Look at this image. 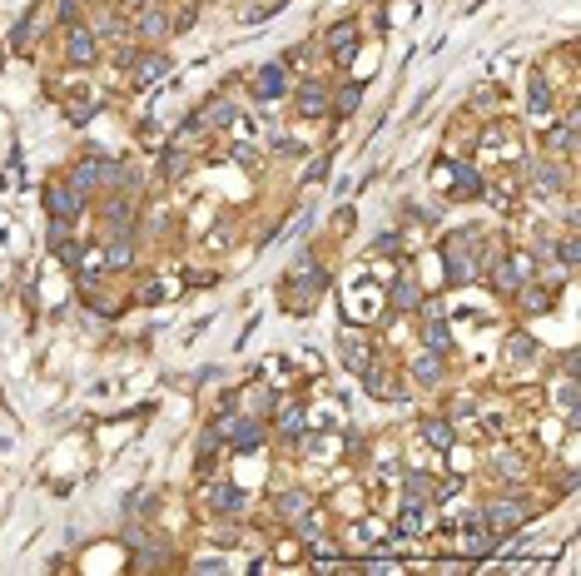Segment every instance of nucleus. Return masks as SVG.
Listing matches in <instances>:
<instances>
[{"mask_svg": "<svg viewBox=\"0 0 581 576\" xmlns=\"http://www.w3.org/2000/svg\"><path fill=\"white\" fill-rule=\"evenodd\" d=\"M323 284H328V269H323L313 254H298V259H293V269L284 274V284H279V303H284V313H293V318L313 313V298L323 293Z\"/></svg>", "mask_w": 581, "mask_h": 576, "instance_id": "1", "label": "nucleus"}, {"mask_svg": "<svg viewBox=\"0 0 581 576\" xmlns=\"http://www.w3.org/2000/svg\"><path fill=\"white\" fill-rule=\"evenodd\" d=\"M532 517H537V507H532V497H527L522 487H512V492H497V497L482 507V522H487V532H497V537H512V532H522Z\"/></svg>", "mask_w": 581, "mask_h": 576, "instance_id": "2", "label": "nucleus"}, {"mask_svg": "<svg viewBox=\"0 0 581 576\" xmlns=\"http://www.w3.org/2000/svg\"><path fill=\"white\" fill-rule=\"evenodd\" d=\"M522 174H527V189H532L537 199H557V194H567V189H572L567 169H557V159H552V154H532V159L522 164Z\"/></svg>", "mask_w": 581, "mask_h": 576, "instance_id": "3", "label": "nucleus"}, {"mask_svg": "<svg viewBox=\"0 0 581 576\" xmlns=\"http://www.w3.org/2000/svg\"><path fill=\"white\" fill-rule=\"evenodd\" d=\"M219 423H224V447H229V452H259V447L269 442L264 418H254V413H229V418H219Z\"/></svg>", "mask_w": 581, "mask_h": 576, "instance_id": "4", "label": "nucleus"}, {"mask_svg": "<svg viewBox=\"0 0 581 576\" xmlns=\"http://www.w3.org/2000/svg\"><path fill=\"white\" fill-rule=\"evenodd\" d=\"M45 209H50V219L75 224V219L90 209V194H85V189H75L70 179H50V184H45Z\"/></svg>", "mask_w": 581, "mask_h": 576, "instance_id": "5", "label": "nucleus"}, {"mask_svg": "<svg viewBox=\"0 0 581 576\" xmlns=\"http://www.w3.org/2000/svg\"><path fill=\"white\" fill-rule=\"evenodd\" d=\"M408 378H413V388H442L447 383V353H433V348L418 343V353L408 363Z\"/></svg>", "mask_w": 581, "mask_h": 576, "instance_id": "6", "label": "nucleus"}, {"mask_svg": "<svg viewBox=\"0 0 581 576\" xmlns=\"http://www.w3.org/2000/svg\"><path fill=\"white\" fill-rule=\"evenodd\" d=\"M130 35H135V45H164V40L174 35V25H169V15H164L159 5H145V10H135Z\"/></svg>", "mask_w": 581, "mask_h": 576, "instance_id": "7", "label": "nucleus"}, {"mask_svg": "<svg viewBox=\"0 0 581 576\" xmlns=\"http://www.w3.org/2000/svg\"><path fill=\"white\" fill-rule=\"evenodd\" d=\"M65 60L70 65H95L100 60V40H95L90 25H80V20L65 25Z\"/></svg>", "mask_w": 581, "mask_h": 576, "instance_id": "8", "label": "nucleus"}, {"mask_svg": "<svg viewBox=\"0 0 581 576\" xmlns=\"http://www.w3.org/2000/svg\"><path fill=\"white\" fill-rule=\"evenodd\" d=\"M338 358H343L348 373H363V368L373 363V343H368V333L343 323V333H338Z\"/></svg>", "mask_w": 581, "mask_h": 576, "instance_id": "9", "label": "nucleus"}, {"mask_svg": "<svg viewBox=\"0 0 581 576\" xmlns=\"http://www.w3.org/2000/svg\"><path fill=\"white\" fill-rule=\"evenodd\" d=\"M358 40H363V35H358V20H338V25L323 35V50H328L333 65H348V60L358 55Z\"/></svg>", "mask_w": 581, "mask_h": 576, "instance_id": "10", "label": "nucleus"}, {"mask_svg": "<svg viewBox=\"0 0 581 576\" xmlns=\"http://www.w3.org/2000/svg\"><path fill=\"white\" fill-rule=\"evenodd\" d=\"M284 95H289V65H284V60L259 65V70H254V100L269 105V100H284Z\"/></svg>", "mask_w": 581, "mask_h": 576, "instance_id": "11", "label": "nucleus"}, {"mask_svg": "<svg viewBox=\"0 0 581 576\" xmlns=\"http://www.w3.org/2000/svg\"><path fill=\"white\" fill-rule=\"evenodd\" d=\"M433 527H437L433 502H423V497H408V502H403V512H398V537H428Z\"/></svg>", "mask_w": 581, "mask_h": 576, "instance_id": "12", "label": "nucleus"}, {"mask_svg": "<svg viewBox=\"0 0 581 576\" xmlns=\"http://www.w3.org/2000/svg\"><path fill=\"white\" fill-rule=\"evenodd\" d=\"M328 80H303L298 90H293V105H298V120H323L328 115Z\"/></svg>", "mask_w": 581, "mask_h": 576, "instance_id": "13", "label": "nucleus"}, {"mask_svg": "<svg viewBox=\"0 0 581 576\" xmlns=\"http://www.w3.org/2000/svg\"><path fill=\"white\" fill-rule=\"evenodd\" d=\"M189 169H194V149H184L179 140H169L159 149V179H164V184H179Z\"/></svg>", "mask_w": 581, "mask_h": 576, "instance_id": "14", "label": "nucleus"}, {"mask_svg": "<svg viewBox=\"0 0 581 576\" xmlns=\"http://www.w3.org/2000/svg\"><path fill=\"white\" fill-rule=\"evenodd\" d=\"M135 65H140V70H135V90H149V85H159V80L169 75V55H164L159 45H154V50H149V45H140Z\"/></svg>", "mask_w": 581, "mask_h": 576, "instance_id": "15", "label": "nucleus"}, {"mask_svg": "<svg viewBox=\"0 0 581 576\" xmlns=\"http://www.w3.org/2000/svg\"><path fill=\"white\" fill-rule=\"evenodd\" d=\"M447 174H452V189H447V199H482V169L477 164H442Z\"/></svg>", "mask_w": 581, "mask_h": 576, "instance_id": "16", "label": "nucleus"}, {"mask_svg": "<svg viewBox=\"0 0 581 576\" xmlns=\"http://www.w3.org/2000/svg\"><path fill=\"white\" fill-rule=\"evenodd\" d=\"M418 303H423V288L413 284L408 274H398V279L388 284V293H383V308H388V313H418Z\"/></svg>", "mask_w": 581, "mask_h": 576, "instance_id": "17", "label": "nucleus"}, {"mask_svg": "<svg viewBox=\"0 0 581 576\" xmlns=\"http://www.w3.org/2000/svg\"><path fill=\"white\" fill-rule=\"evenodd\" d=\"M135 264V239L130 234H110L105 239V254H100V269L105 274H125Z\"/></svg>", "mask_w": 581, "mask_h": 576, "instance_id": "18", "label": "nucleus"}, {"mask_svg": "<svg viewBox=\"0 0 581 576\" xmlns=\"http://www.w3.org/2000/svg\"><path fill=\"white\" fill-rule=\"evenodd\" d=\"M274 432H279V442H303V432H308V408H303L298 398L279 403V423H274Z\"/></svg>", "mask_w": 581, "mask_h": 576, "instance_id": "19", "label": "nucleus"}, {"mask_svg": "<svg viewBox=\"0 0 581 576\" xmlns=\"http://www.w3.org/2000/svg\"><path fill=\"white\" fill-rule=\"evenodd\" d=\"M204 497H209V512H214V517H239V512L249 507V497H244L239 487H229V482L204 487Z\"/></svg>", "mask_w": 581, "mask_h": 576, "instance_id": "20", "label": "nucleus"}, {"mask_svg": "<svg viewBox=\"0 0 581 576\" xmlns=\"http://www.w3.org/2000/svg\"><path fill=\"white\" fill-rule=\"evenodd\" d=\"M318 502H313V492H303V487H293V492H279L274 497V512H279V522H298V517H308Z\"/></svg>", "mask_w": 581, "mask_h": 576, "instance_id": "21", "label": "nucleus"}, {"mask_svg": "<svg viewBox=\"0 0 581 576\" xmlns=\"http://www.w3.org/2000/svg\"><path fill=\"white\" fill-rule=\"evenodd\" d=\"M328 110H333V120H353L363 110V85H338L328 95Z\"/></svg>", "mask_w": 581, "mask_h": 576, "instance_id": "22", "label": "nucleus"}, {"mask_svg": "<svg viewBox=\"0 0 581 576\" xmlns=\"http://www.w3.org/2000/svg\"><path fill=\"white\" fill-rule=\"evenodd\" d=\"M418 432H423V442H428V447H437V452H447V447L457 442V423H452V418H423V423H418Z\"/></svg>", "mask_w": 581, "mask_h": 576, "instance_id": "23", "label": "nucleus"}, {"mask_svg": "<svg viewBox=\"0 0 581 576\" xmlns=\"http://www.w3.org/2000/svg\"><path fill=\"white\" fill-rule=\"evenodd\" d=\"M40 20H45V15H20V20H15V30H10V40H5V50L25 55V50L40 40Z\"/></svg>", "mask_w": 581, "mask_h": 576, "instance_id": "24", "label": "nucleus"}, {"mask_svg": "<svg viewBox=\"0 0 581 576\" xmlns=\"http://www.w3.org/2000/svg\"><path fill=\"white\" fill-rule=\"evenodd\" d=\"M532 120H557V110H552V85H547V75L542 70H532Z\"/></svg>", "mask_w": 581, "mask_h": 576, "instance_id": "25", "label": "nucleus"}, {"mask_svg": "<svg viewBox=\"0 0 581 576\" xmlns=\"http://www.w3.org/2000/svg\"><path fill=\"white\" fill-rule=\"evenodd\" d=\"M199 115L209 120V130H224V125L234 130V125H239V105H234V100H224V95H214V100H209Z\"/></svg>", "mask_w": 581, "mask_h": 576, "instance_id": "26", "label": "nucleus"}, {"mask_svg": "<svg viewBox=\"0 0 581 576\" xmlns=\"http://www.w3.org/2000/svg\"><path fill=\"white\" fill-rule=\"evenodd\" d=\"M423 348L452 353V328H447V318H423Z\"/></svg>", "mask_w": 581, "mask_h": 576, "instance_id": "27", "label": "nucleus"}, {"mask_svg": "<svg viewBox=\"0 0 581 576\" xmlns=\"http://www.w3.org/2000/svg\"><path fill=\"white\" fill-rule=\"evenodd\" d=\"M403 482H408V497L433 502V467H428V472H423V467H403Z\"/></svg>", "mask_w": 581, "mask_h": 576, "instance_id": "28", "label": "nucleus"}, {"mask_svg": "<svg viewBox=\"0 0 581 576\" xmlns=\"http://www.w3.org/2000/svg\"><path fill=\"white\" fill-rule=\"evenodd\" d=\"M507 348H512V353H507L512 363H537V343H532V333H522V328H517V333L507 338Z\"/></svg>", "mask_w": 581, "mask_h": 576, "instance_id": "29", "label": "nucleus"}, {"mask_svg": "<svg viewBox=\"0 0 581 576\" xmlns=\"http://www.w3.org/2000/svg\"><path fill=\"white\" fill-rule=\"evenodd\" d=\"M90 30H95V40H120V35H125V20H120V15H95Z\"/></svg>", "mask_w": 581, "mask_h": 576, "instance_id": "30", "label": "nucleus"}, {"mask_svg": "<svg viewBox=\"0 0 581 576\" xmlns=\"http://www.w3.org/2000/svg\"><path fill=\"white\" fill-rule=\"evenodd\" d=\"M95 110H100V105H70V110H65V120H70L75 130H85V125L95 120Z\"/></svg>", "mask_w": 581, "mask_h": 576, "instance_id": "31", "label": "nucleus"}, {"mask_svg": "<svg viewBox=\"0 0 581 576\" xmlns=\"http://www.w3.org/2000/svg\"><path fill=\"white\" fill-rule=\"evenodd\" d=\"M328 164H333V149H323V154H318V159H313V164L303 169V179H308V184H318V179L328 174Z\"/></svg>", "mask_w": 581, "mask_h": 576, "instance_id": "32", "label": "nucleus"}, {"mask_svg": "<svg viewBox=\"0 0 581 576\" xmlns=\"http://www.w3.org/2000/svg\"><path fill=\"white\" fill-rule=\"evenodd\" d=\"M373 249H378V254H398V249H403V234H398V229H388V234H378V244H373Z\"/></svg>", "mask_w": 581, "mask_h": 576, "instance_id": "33", "label": "nucleus"}, {"mask_svg": "<svg viewBox=\"0 0 581 576\" xmlns=\"http://www.w3.org/2000/svg\"><path fill=\"white\" fill-rule=\"evenodd\" d=\"M313 55V40H303V45H293V50H284V65H303Z\"/></svg>", "mask_w": 581, "mask_h": 576, "instance_id": "34", "label": "nucleus"}, {"mask_svg": "<svg viewBox=\"0 0 581 576\" xmlns=\"http://www.w3.org/2000/svg\"><path fill=\"white\" fill-rule=\"evenodd\" d=\"M234 159L239 164H254V144H234Z\"/></svg>", "mask_w": 581, "mask_h": 576, "instance_id": "35", "label": "nucleus"}, {"mask_svg": "<svg viewBox=\"0 0 581 576\" xmlns=\"http://www.w3.org/2000/svg\"><path fill=\"white\" fill-rule=\"evenodd\" d=\"M125 10H145V5H154V0H120Z\"/></svg>", "mask_w": 581, "mask_h": 576, "instance_id": "36", "label": "nucleus"}, {"mask_svg": "<svg viewBox=\"0 0 581 576\" xmlns=\"http://www.w3.org/2000/svg\"><path fill=\"white\" fill-rule=\"evenodd\" d=\"M5 55H10V50H5V45H0V65H5Z\"/></svg>", "mask_w": 581, "mask_h": 576, "instance_id": "37", "label": "nucleus"}, {"mask_svg": "<svg viewBox=\"0 0 581 576\" xmlns=\"http://www.w3.org/2000/svg\"><path fill=\"white\" fill-rule=\"evenodd\" d=\"M80 5H95V0H80Z\"/></svg>", "mask_w": 581, "mask_h": 576, "instance_id": "38", "label": "nucleus"}]
</instances>
